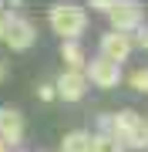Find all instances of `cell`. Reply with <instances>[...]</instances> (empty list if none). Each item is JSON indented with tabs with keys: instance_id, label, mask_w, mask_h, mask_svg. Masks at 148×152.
Segmentation results:
<instances>
[{
	"instance_id": "1",
	"label": "cell",
	"mask_w": 148,
	"mask_h": 152,
	"mask_svg": "<svg viewBox=\"0 0 148 152\" xmlns=\"http://www.w3.org/2000/svg\"><path fill=\"white\" fill-rule=\"evenodd\" d=\"M98 125L104 135H115L121 142V149H148V122L131 108L118 115H101Z\"/></svg>"
},
{
	"instance_id": "2",
	"label": "cell",
	"mask_w": 148,
	"mask_h": 152,
	"mask_svg": "<svg viewBox=\"0 0 148 152\" xmlns=\"http://www.w3.org/2000/svg\"><path fill=\"white\" fill-rule=\"evenodd\" d=\"M47 24H51V31H54L64 44L77 41L84 31H88V10L77 7V4H54L47 10Z\"/></svg>"
},
{
	"instance_id": "3",
	"label": "cell",
	"mask_w": 148,
	"mask_h": 152,
	"mask_svg": "<svg viewBox=\"0 0 148 152\" xmlns=\"http://www.w3.org/2000/svg\"><path fill=\"white\" fill-rule=\"evenodd\" d=\"M108 20H111V31L115 34H128V37H131L138 27H145V10H142V4L118 0V4H111Z\"/></svg>"
},
{
	"instance_id": "4",
	"label": "cell",
	"mask_w": 148,
	"mask_h": 152,
	"mask_svg": "<svg viewBox=\"0 0 148 152\" xmlns=\"http://www.w3.org/2000/svg\"><path fill=\"white\" fill-rule=\"evenodd\" d=\"M4 44H7L10 51H30L34 44H37V27H34V20H27V17H20V14H14L10 24H7Z\"/></svg>"
},
{
	"instance_id": "5",
	"label": "cell",
	"mask_w": 148,
	"mask_h": 152,
	"mask_svg": "<svg viewBox=\"0 0 148 152\" xmlns=\"http://www.w3.org/2000/svg\"><path fill=\"white\" fill-rule=\"evenodd\" d=\"M84 78H88L91 85L104 88V91H111V88L121 85V68L111 64V61H104V58H94V61H88V68H84Z\"/></svg>"
},
{
	"instance_id": "6",
	"label": "cell",
	"mask_w": 148,
	"mask_h": 152,
	"mask_svg": "<svg viewBox=\"0 0 148 152\" xmlns=\"http://www.w3.org/2000/svg\"><path fill=\"white\" fill-rule=\"evenodd\" d=\"M131 51H135V44H131V37H128V34L108 31V34L101 37V54H98V58L111 61V64H125V61L131 58Z\"/></svg>"
},
{
	"instance_id": "7",
	"label": "cell",
	"mask_w": 148,
	"mask_h": 152,
	"mask_svg": "<svg viewBox=\"0 0 148 152\" xmlns=\"http://www.w3.org/2000/svg\"><path fill=\"white\" fill-rule=\"evenodd\" d=\"M54 95L61 102H81L88 95V78L81 71H61V78L54 81Z\"/></svg>"
},
{
	"instance_id": "8",
	"label": "cell",
	"mask_w": 148,
	"mask_h": 152,
	"mask_svg": "<svg viewBox=\"0 0 148 152\" xmlns=\"http://www.w3.org/2000/svg\"><path fill=\"white\" fill-rule=\"evenodd\" d=\"M0 142L4 145H20L24 142V115L14 105H0Z\"/></svg>"
},
{
	"instance_id": "9",
	"label": "cell",
	"mask_w": 148,
	"mask_h": 152,
	"mask_svg": "<svg viewBox=\"0 0 148 152\" xmlns=\"http://www.w3.org/2000/svg\"><path fill=\"white\" fill-rule=\"evenodd\" d=\"M61 58H64L67 71H81V75H84V68H88V58H84V51H81V44H77V41L61 44Z\"/></svg>"
},
{
	"instance_id": "10",
	"label": "cell",
	"mask_w": 148,
	"mask_h": 152,
	"mask_svg": "<svg viewBox=\"0 0 148 152\" xmlns=\"http://www.w3.org/2000/svg\"><path fill=\"white\" fill-rule=\"evenodd\" d=\"M61 152H91V132L74 129L61 139Z\"/></svg>"
},
{
	"instance_id": "11",
	"label": "cell",
	"mask_w": 148,
	"mask_h": 152,
	"mask_svg": "<svg viewBox=\"0 0 148 152\" xmlns=\"http://www.w3.org/2000/svg\"><path fill=\"white\" fill-rule=\"evenodd\" d=\"M91 152H125L121 142L115 135H104V132H94L91 135Z\"/></svg>"
},
{
	"instance_id": "12",
	"label": "cell",
	"mask_w": 148,
	"mask_h": 152,
	"mask_svg": "<svg viewBox=\"0 0 148 152\" xmlns=\"http://www.w3.org/2000/svg\"><path fill=\"white\" fill-rule=\"evenodd\" d=\"M128 81H131V88H135V91H142V95H148V68H135Z\"/></svg>"
},
{
	"instance_id": "13",
	"label": "cell",
	"mask_w": 148,
	"mask_h": 152,
	"mask_svg": "<svg viewBox=\"0 0 148 152\" xmlns=\"http://www.w3.org/2000/svg\"><path fill=\"white\" fill-rule=\"evenodd\" d=\"M37 98H40V102H54V81H40L37 85Z\"/></svg>"
},
{
	"instance_id": "14",
	"label": "cell",
	"mask_w": 148,
	"mask_h": 152,
	"mask_svg": "<svg viewBox=\"0 0 148 152\" xmlns=\"http://www.w3.org/2000/svg\"><path fill=\"white\" fill-rule=\"evenodd\" d=\"M131 44L148 51V27H138V31H135V37H131Z\"/></svg>"
},
{
	"instance_id": "15",
	"label": "cell",
	"mask_w": 148,
	"mask_h": 152,
	"mask_svg": "<svg viewBox=\"0 0 148 152\" xmlns=\"http://www.w3.org/2000/svg\"><path fill=\"white\" fill-rule=\"evenodd\" d=\"M10 17H14V14H7L4 7H0V41H4V34H7V24H10Z\"/></svg>"
},
{
	"instance_id": "16",
	"label": "cell",
	"mask_w": 148,
	"mask_h": 152,
	"mask_svg": "<svg viewBox=\"0 0 148 152\" xmlns=\"http://www.w3.org/2000/svg\"><path fill=\"white\" fill-rule=\"evenodd\" d=\"M91 7H94V10H111V4H108V0H94Z\"/></svg>"
},
{
	"instance_id": "17",
	"label": "cell",
	"mask_w": 148,
	"mask_h": 152,
	"mask_svg": "<svg viewBox=\"0 0 148 152\" xmlns=\"http://www.w3.org/2000/svg\"><path fill=\"white\" fill-rule=\"evenodd\" d=\"M7 81V58H0V85Z\"/></svg>"
},
{
	"instance_id": "18",
	"label": "cell",
	"mask_w": 148,
	"mask_h": 152,
	"mask_svg": "<svg viewBox=\"0 0 148 152\" xmlns=\"http://www.w3.org/2000/svg\"><path fill=\"white\" fill-rule=\"evenodd\" d=\"M0 152H7V145H4V142H0Z\"/></svg>"
},
{
	"instance_id": "19",
	"label": "cell",
	"mask_w": 148,
	"mask_h": 152,
	"mask_svg": "<svg viewBox=\"0 0 148 152\" xmlns=\"http://www.w3.org/2000/svg\"><path fill=\"white\" fill-rule=\"evenodd\" d=\"M145 122H148V118H145Z\"/></svg>"
}]
</instances>
